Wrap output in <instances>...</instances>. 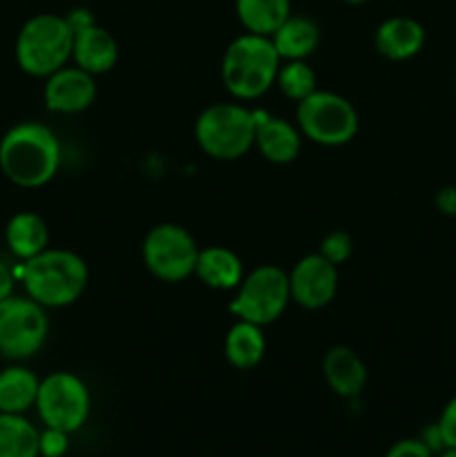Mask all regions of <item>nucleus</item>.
Instances as JSON below:
<instances>
[{
	"mask_svg": "<svg viewBox=\"0 0 456 457\" xmlns=\"http://www.w3.org/2000/svg\"><path fill=\"white\" fill-rule=\"evenodd\" d=\"M72 45H74V29L67 16L38 13L18 31V67L30 76L47 79L72 61Z\"/></svg>",
	"mask_w": 456,
	"mask_h": 457,
	"instance_id": "nucleus-4",
	"label": "nucleus"
},
{
	"mask_svg": "<svg viewBox=\"0 0 456 457\" xmlns=\"http://www.w3.org/2000/svg\"><path fill=\"white\" fill-rule=\"evenodd\" d=\"M344 3H349V4H362V3H367V0H344Z\"/></svg>",
	"mask_w": 456,
	"mask_h": 457,
	"instance_id": "nucleus-32",
	"label": "nucleus"
},
{
	"mask_svg": "<svg viewBox=\"0 0 456 457\" xmlns=\"http://www.w3.org/2000/svg\"><path fill=\"white\" fill-rule=\"evenodd\" d=\"M89 409H92V397H89L88 386L74 373L58 370L40 379L36 411L45 427L58 428L72 436L88 422Z\"/></svg>",
	"mask_w": 456,
	"mask_h": 457,
	"instance_id": "nucleus-8",
	"label": "nucleus"
},
{
	"mask_svg": "<svg viewBox=\"0 0 456 457\" xmlns=\"http://www.w3.org/2000/svg\"><path fill=\"white\" fill-rule=\"evenodd\" d=\"M27 297L43 308H65L79 302L89 281L88 263L70 250L47 248L27 259L18 270Z\"/></svg>",
	"mask_w": 456,
	"mask_h": 457,
	"instance_id": "nucleus-2",
	"label": "nucleus"
},
{
	"mask_svg": "<svg viewBox=\"0 0 456 457\" xmlns=\"http://www.w3.org/2000/svg\"><path fill=\"white\" fill-rule=\"evenodd\" d=\"M195 275L199 277L201 284L213 290H235L244 279V266L232 250L224 245H210L199 250Z\"/></svg>",
	"mask_w": 456,
	"mask_h": 457,
	"instance_id": "nucleus-17",
	"label": "nucleus"
},
{
	"mask_svg": "<svg viewBox=\"0 0 456 457\" xmlns=\"http://www.w3.org/2000/svg\"><path fill=\"white\" fill-rule=\"evenodd\" d=\"M384 457H434V453L420 437H407V440H398Z\"/></svg>",
	"mask_w": 456,
	"mask_h": 457,
	"instance_id": "nucleus-28",
	"label": "nucleus"
},
{
	"mask_svg": "<svg viewBox=\"0 0 456 457\" xmlns=\"http://www.w3.org/2000/svg\"><path fill=\"white\" fill-rule=\"evenodd\" d=\"M61 168V143L52 128L25 120L0 141V170L18 187H43Z\"/></svg>",
	"mask_w": 456,
	"mask_h": 457,
	"instance_id": "nucleus-1",
	"label": "nucleus"
},
{
	"mask_svg": "<svg viewBox=\"0 0 456 457\" xmlns=\"http://www.w3.org/2000/svg\"><path fill=\"white\" fill-rule=\"evenodd\" d=\"M275 85L286 98L300 103L317 92V76L307 61H286L280 65Z\"/></svg>",
	"mask_w": 456,
	"mask_h": 457,
	"instance_id": "nucleus-24",
	"label": "nucleus"
},
{
	"mask_svg": "<svg viewBox=\"0 0 456 457\" xmlns=\"http://www.w3.org/2000/svg\"><path fill=\"white\" fill-rule=\"evenodd\" d=\"M47 335V315L34 299L12 295L0 302V355L27 360L43 348Z\"/></svg>",
	"mask_w": 456,
	"mask_h": 457,
	"instance_id": "nucleus-10",
	"label": "nucleus"
},
{
	"mask_svg": "<svg viewBox=\"0 0 456 457\" xmlns=\"http://www.w3.org/2000/svg\"><path fill=\"white\" fill-rule=\"evenodd\" d=\"M325 379L335 395L351 400L362 393L367 384V366L353 348L334 346L326 351L322 361Z\"/></svg>",
	"mask_w": 456,
	"mask_h": 457,
	"instance_id": "nucleus-16",
	"label": "nucleus"
},
{
	"mask_svg": "<svg viewBox=\"0 0 456 457\" xmlns=\"http://www.w3.org/2000/svg\"><path fill=\"white\" fill-rule=\"evenodd\" d=\"M40 457H63L70 451V433L45 427L38 437Z\"/></svg>",
	"mask_w": 456,
	"mask_h": 457,
	"instance_id": "nucleus-26",
	"label": "nucleus"
},
{
	"mask_svg": "<svg viewBox=\"0 0 456 457\" xmlns=\"http://www.w3.org/2000/svg\"><path fill=\"white\" fill-rule=\"evenodd\" d=\"M434 204H436V208L441 210L443 214L456 217V187H441V190L436 192V196H434Z\"/></svg>",
	"mask_w": 456,
	"mask_h": 457,
	"instance_id": "nucleus-29",
	"label": "nucleus"
},
{
	"mask_svg": "<svg viewBox=\"0 0 456 457\" xmlns=\"http://www.w3.org/2000/svg\"><path fill=\"white\" fill-rule=\"evenodd\" d=\"M235 12L249 34L271 36L291 16V0H235Z\"/></svg>",
	"mask_w": 456,
	"mask_h": 457,
	"instance_id": "nucleus-22",
	"label": "nucleus"
},
{
	"mask_svg": "<svg viewBox=\"0 0 456 457\" xmlns=\"http://www.w3.org/2000/svg\"><path fill=\"white\" fill-rule=\"evenodd\" d=\"M425 27L407 16L387 18L378 25L374 36L376 49L387 61H410L425 47Z\"/></svg>",
	"mask_w": 456,
	"mask_h": 457,
	"instance_id": "nucleus-15",
	"label": "nucleus"
},
{
	"mask_svg": "<svg viewBox=\"0 0 456 457\" xmlns=\"http://www.w3.org/2000/svg\"><path fill=\"white\" fill-rule=\"evenodd\" d=\"M40 431L22 415H0V457H40Z\"/></svg>",
	"mask_w": 456,
	"mask_h": 457,
	"instance_id": "nucleus-23",
	"label": "nucleus"
},
{
	"mask_svg": "<svg viewBox=\"0 0 456 457\" xmlns=\"http://www.w3.org/2000/svg\"><path fill=\"white\" fill-rule=\"evenodd\" d=\"M258 116L240 103H217L197 116V145L217 161H237L255 147Z\"/></svg>",
	"mask_w": 456,
	"mask_h": 457,
	"instance_id": "nucleus-5",
	"label": "nucleus"
},
{
	"mask_svg": "<svg viewBox=\"0 0 456 457\" xmlns=\"http://www.w3.org/2000/svg\"><path fill=\"white\" fill-rule=\"evenodd\" d=\"M264 353H266V337L262 333V326L237 320L224 342V355L228 364L240 370L255 369L264 360Z\"/></svg>",
	"mask_w": 456,
	"mask_h": 457,
	"instance_id": "nucleus-20",
	"label": "nucleus"
},
{
	"mask_svg": "<svg viewBox=\"0 0 456 457\" xmlns=\"http://www.w3.org/2000/svg\"><path fill=\"white\" fill-rule=\"evenodd\" d=\"M235 290L237 295L228 311L237 320L250 321V324H258L262 328L280 320L291 302L289 272L282 270L280 266H273V263L250 270Z\"/></svg>",
	"mask_w": 456,
	"mask_h": 457,
	"instance_id": "nucleus-7",
	"label": "nucleus"
},
{
	"mask_svg": "<svg viewBox=\"0 0 456 457\" xmlns=\"http://www.w3.org/2000/svg\"><path fill=\"white\" fill-rule=\"evenodd\" d=\"M436 427L441 431L443 442H445V449H456V395L445 404Z\"/></svg>",
	"mask_w": 456,
	"mask_h": 457,
	"instance_id": "nucleus-27",
	"label": "nucleus"
},
{
	"mask_svg": "<svg viewBox=\"0 0 456 457\" xmlns=\"http://www.w3.org/2000/svg\"><path fill=\"white\" fill-rule=\"evenodd\" d=\"M258 116V128H255V147L262 152L266 161L275 165L293 163L302 150V132L298 125L271 116L266 112H255Z\"/></svg>",
	"mask_w": 456,
	"mask_h": 457,
	"instance_id": "nucleus-13",
	"label": "nucleus"
},
{
	"mask_svg": "<svg viewBox=\"0 0 456 457\" xmlns=\"http://www.w3.org/2000/svg\"><path fill=\"white\" fill-rule=\"evenodd\" d=\"M282 58L268 36L241 34L222 58V83L237 101H255L275 85Z\"/></svg>",
	"mask_w": 456,
	"mask_h": 457,
	"instance_id": "nucleus-3",
	"label": "nucleus"
},
{
	"mask_svg": "<svg viewBox=\"0 0 456 457\" xmlns=\"http://www.w3.org/2000/svg\"><path fill=\"white\" fill-rule=\"evenodd\" d=\"M438 457H456V449H445L443 453H438Z\"/></svg>",
	"mask_w": 456,
	"mask_h": 457,
	"instance_id": "nucleus-31",
	"label": "nucleus"
},
{
	"mask_svg": "<svg viewBox=\"0 0 456 457\" xmlns=\"http://www.w3.org/2000/svg\"><path fill=\"white\" fill-rule=\"evenodd\" d=\"M338 266L326 262L320 253L300 259L289 272L291 302L307 311H320L329 306L338 295Z\"/></svg>",
	"mask_w": 456,
	"mask_h": 457,
	"instance_id": "nucleus-11",
	"label": "nucleus"
},
{
	"mask_svg": "<svg viewBox=\"0 0 456 457\" xmlns=\"http://www.w3.org/2000/svg\"><path fill=\"white\" fill-rule=\"evenodd\" d=\"M40 379L25 366L0 370V413L22 415L36 406Z\"/></svg>",
	"mask_w": 456,
	"mask_h": 457,
	"instance_id": "nucleus-21",
	"label": "nucleus"
},
{
	"mask_svg": "<svg viewBox=\"0 0 456 457\" xmlns=\"http://www.w3.org/2000/svg\"><path fill=\"white\" fill-rule=\"evenodd\" d=\"M320 254L334 266H342L353 254V237L344 230H334L322 239Z\"/></svg>",
	"mask_w": 456,
	"mask_h": 457,
	"instance_id": "nucleus-25",
	"label": "nucleus"
},
{
	"mask_svg": "<svg viewBox=\"0 0 456 457\" xmlns=\"http://www.w3.org/2000/svg\"><path fill=\"white\" fill-rule=\"evenodd\" d=\"M143 263L156 279L165 284H179L195 275L199 248L186 228L177 223H159L150 228L143 239Z\"/></svg>",
	"mask_w": 456,
	"mask_h": 457,
	"instance_id": "nucleus-9",
	"label": "nucleus"
},
{
	"mask_svg": "<svg viewBox=\"0 0 456 457\" xmlns=\"http://www.w3.org/2000/svg\"><path fill=\"white\" fill-rule=\"evenodd\" d=\"M295 120L304 138L325 147L347 145L356 138L358 128H360L353 103L325 89H317L298 103Z\"/></svg>",
	"mask_w": 456,
	"mask_h": 457,
	"instance_id": "nucleus-6",
	"label": "nucleus"
},
{
	"mask_svg": "<svg viewBox=\"0 0 456 457\" xmlns=\"http://www.w3.org/2000/svg\"><path fill=\"white\" fill-rule=\"evenodd\" d=\"M72 61L92 76L106 74L119 62V43L106 27L92 22L74 31Z\"/></svg>",
	"mask_w": 456,
	"mask_h": 457,
	"instance_id": "nucleus-14",
	"label": "nucleus"
},
{
	"mask_svg": "<svg viewBox=\"0 0 456 457\" xmlns=\"http://www.w3.org/2000/svg\"><path fill=\"white\" fill-rule=\"evenodd\" d=\"M4 241L18 259L36 257L49 248V228L36 212H18L4 228Z\"/></svg>",
	"mask_w": 456,
	"mask_h": 457,
	"instance_id": "nucleus-19",
	"label": "nucleus"
},
{
	"mask_svg": "<svg viewBox=\"0 0 456 457\" xmlns=\"http://www.w3.org/2000/svg\"><path fill=\"white\" fill-rule=\"evenodd\" d=\"M282 61H307L320 45V29L307 16H289L271 36Z\"/></svg>",
	"mask_w": 456,
	"mask_h": 457,
	"instance_id": "nucleus-18",
	"label": "nucleus"
},
{
	"mask_svg": "<svg viewBox=\"0 0 456 457\" xmlns=\"http://www.w3.org/2000/svg\"><path fill=\"white\" fill-rule=\"evenodd\" d=\"M45 107L54 114H79L97 98V80L80 67H61L45 79Z\"/></svg>",
	"mask_w": 456,
	"mask_h": 457,
	"instance_id": "nucleus-12",
	"label": "nucleus"
},
{
	"mask_svg": "<svg viewBox=\"0 0 456 457\" xmlns=\"http://www.w3.org/2000/svg\"><path fill=\"white\" fill-rule=\"evenodd\" d=\"M0 415H3V413H0Z\"/></svg>",
	"mask_w": 456,
	"mask_h": 457,
	"instance_id": "nucleus-33",
	"label": "nucleus"
},
{
	"mask_svg": "<svg viewBox=\"0 0 456 457\" xmlns=\"http://www.w3.org/2000/svg\"><path fill=\"white\" fill-rule=\"evenodd\" d=\"M13 284H16V275L7 263L0 262V302L13 295Z\"/></svg>",
	"mask_w": 456,
	"mask_h": 457,
	"instance_id": "nucleus-30",
	"label": "nucleus"
}]
</instances>
